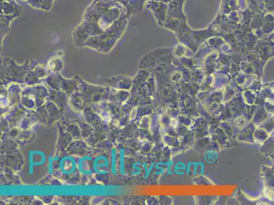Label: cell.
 I'll return each instance as SVG.
<instances>
[{"mask_svg":"<svg viewBox=\"0 0 274 205\" xmlns=\"http://www.w3.org/2000/svg\"><path fill=\"white\" fill-rule=\"evenodd\" d=\"M56 138L55 129H44L32 142L23 148L24 166L20 174L22 181L36 183L52 173Z\"/></svg>","mask_w":274,"mask_h":205,"instance_id":"obj_1","label":"cell"},{"mask_svg":"<svg viewBox=\"0 0 274 205\" xmlns=\"http://www.w3.org/2000/svg\"><path fill=\"white\" fill-rule=\"evenodd\" d=\"M59 169L62 175L72 176L78 169V161L72 156H65L60 161Z\"/></svg>","mask_w":274,"mask_h":205,"instance_id":"obj_2","label":"cell"},{"mask_svg":"<svg viewBox=\"0 0 274 205\" xmlns=\"http://www.w3.org/2000/svg\"><path fill=\"white\" fill-rule=\"evenodd\" d=\"M92 165H93L94 172L97 175H107L110 170L108 158L102 154L94 158Z\"/></svg>","mask_w":274,"mask_h":205,"instance_id":"obj_3","label":"cell"},{"mask_svg":"<svg viewBox=\"0 0 274 205\" xmlns=\"http://www.w3.org/2000/svg\"><path fill=\"white\" fill-rule=\"evenodd\" d=\"M94 158L90 156H85L83 158L79 159L78 170L83 175H92L94 174L93 163Z\"/></svg>","mask_w":274,"mask_h":205,"instance_id":"obj_4","label":"cell"},{"mask_svg":"<svg viewBox=\"0 0 274 205\" xmlns=\"http://www.w3.org/2000/svg\"><path fill=\"white\" fill-rule=\"evenodd\" d=\"M112 166H111V169H112L113 174H115L117 172H116V154L115 149L112 151Z\"/></svg>","mask_w":274,"mask_h":205,"instance_id":"obj_5","label":"cell"}]
</instances>
